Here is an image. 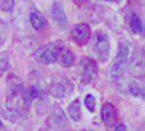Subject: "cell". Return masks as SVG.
Returning <instances> with one entry per match:
<instances>
[{"instance_id": "obj_1", "label": "cell", "mask_w": 145, "mask_h": 131, "mask_svg": "<svg viewBox=\"0 0 145 131\" xmlns=\"http://www.w3.org/2000/svg\"><path fill=\"white\" fill-rule=\"evenodd\" d=\"M22 93H11L0 106V114L12 124L18 122L25 117L29 109L22 100Z\"/></svg>"}, {"instance_id": "obj_2", "label": "cell", "mask_w": 145, "mask_h": 131, "mask_svg": "<svg viewBox=\"0 0 145 131\" xmlns=\"http://www.w3.org/2000/svg\"><path fill=\"white\" fill-rule=\"evenodd\" d=\"M131 44L129 42H121L118 46L116 58L112 62V66L110 68V74L112 77L114 81L116 83H122L124 79V73L127 71L128 67L130 66L132 54H131Z\"/></svg>"}, {"instance_id": "obj_3", "label": "cell", "mask_w": 145, "mask_h": 131, "mask_svg": "<svg viewBox=\"0 0 145 131\" xmlns=\"http://www.w3.org/2000/svg\"><path fill=\"white\" fill-rule=\"evenodd\" d=\"M63 47H65V44L60 39L44 44L35 50L34 59L40 65L56 64Z\"/></svg>"}, {"instance_id": "obj_4", "label": "cell", "mask_w": 145, "mask_h": 131, "mask_svg": "<svg viewBox=\"0 0 145 131\" xmlns=\"http://www.w3.org/2000/svg\"><path fill=\"white\" fill-rule=\"evenodd\" d=\"M92 48L94 51L96 58L101 62H106L110 57V48L111 44L109 41L108 34L103 31V29H97L95 32L94 37H93V45Z\"/></svg>"}, {"instance_id": "obj_5", "label": "cell", "mask_w": 145, "mask_h": 131, "mask_svg": "<svg viewBox=\"0 0 145 131\" xmlns=\"http://www.w3.org/2000/svg\"><path fill=\"white\" fill-rule=\"evenodd\" d=\"M73 91L72 82L63 75H54L51 77L48 83V92L55 98H63L70 95Z\"/></svg>"}, {"instance_id": "obj_6", "label": "cell", "mask_w": 145, "mask_h": 131, "mask_svg": "<svg viewBox=\"0 0 145 131\" xmlns=\"http://www.w3.org/2000/svg\"><path fill=\"white\" fill-rule=\"evenodd\" d=\"M80 80L82 84H89L97 78L98 66L97 62L92 58H83L80 61Z\"/></svg>"}, {"instance_id": "obj_7", "label": "cell", "mask_w": 145, "mask_h": 131, "mask_svg": "<svg viewBox=\"0 0 145 131\" xmlns=\"http://www.w3.org/2000/svg\"><path fill=\"white\" fill-rule=\"evenodd\" d=\"M119 111L117 107L112 104V103H105L102 106V110H101V118L104 126L110 130L114 129L117 124H119Z\"/></svg>"}, {"instance_id": "obj_8", "label": "cell", "mask_w": 145, "mask_h": 131, "mask_svg": "<svg viewBox=\"0 0 145 131\" xmlns=\"http://www.w3.org/2000/svg\"><path fill=\"white\" fill-rule=\"evenodd\" d=\"M70 37L79 46L86 45L92 39V29L87 23H79L70 31Z\"/></svg>"}, {"instance_id": "obj_9", "label": "cell", "mask_w": 145, "mask_h": 131, "mask_svg": "<svg viewBox=\"0 0 145 131\" xmlns=\"http://www.w3.org/2000/svg\"><path fill=\"white\" fill-rule=\"evenodd\" d=\"M51 16L55 23L60 26L61 29H65L68 25V16L65 11V8L61 3L55 2L51 7Z\"/></svg>"}, {"instance_id": "obj_10", "label": "cell", "mask_w": 145, "mask_h": 131, "mask_svg": "<svg viewBox=\"0 0 145 131\" xmlns=\"http://www.w3.org/2000/svg\"><path fill=\"white\" fill-rule=\"evenodd\" d=\"M43 95V91L42 88L38 86V85H32L29 88L24 90L23 93H22V100L24 104L26 105V107H31V105L33 104V102L37 100V98H40Z\"/></svg>"}, {"instance_id": "obj_11", "label": "cell", "mask_w": 145, "mask_h": 131, "mask_svg": "<svg viewBox=\"0 0 145 131\" xmlns=\"http://www.w3.org/2000/svg\"><path fill=\"white\" fill-rule=\"evenodd\" d=\"M29 22L33 29L36 31H42L47 26V19L38 10H33L29 13Z\"/></svg>"}, {"instance_id": "obj_12", "label": "cell", "mask_w": 145, "mask_h": 131, "mask_svg": "<svg viewBox=\"0 0 145 131\" xmlns=\"http://www.w3.org/2000/svg\"><path fill=\"white\" fill-rule=\"evenodd\" d=\"M59 65L65 68H70L74 65L75 62V54L73 52L69 47H63V49L61 51L58 60H57Z\"/></svg>"}, {"instance_id": "obj_13", "label": "cell", "mask_w": 145, "mask_h": 131, "mask_svg": "<svg viewBox=\"0 0 145 131\" xmlns=\"http://www.w3.org/2000/svg\"><path fill=\"white\" fill-rule=\"evenodd\" d=\"M68 114L69 117L72 119L73 121L78 122L82 118V109H81V102L79 98H75L74 101L71 102V104L68 106Z\"/></svg>"}, {"instance_id": "obj_14", "label": "cell", "mask_w": 145, "mask_h": 131, "mask_svg": "<svg viewBox=\"0 0 145 131\" xmlns=\"http://www.w3.org/2000/svg\"><path fill=\"white\" fill-rule=\"evenodd\" d=\"M127 90H128V93L134 97H141L143 98L144 97V88L143 85L135 80H132L129 82V84H127Z\"/></svg>"}, {"instance_id": "obj_15", "label": "cell", "mask_w": 145, "mask_h": 131, "mask_svg": "<svg viewBox=\"0 0 145 131\" xmlns=\"http://www.w3.org/2000/svg\"><path fill=\"white\" fill-rule=\"evenodd\" d=\"M129 25L133 33L135 34H142L143 33V23L137 13H132L129 19Z\"/></svg>"}, {"instance_id": "obj_16", "label": "cell", "mask_w": 145, "mask_h": 131, "mask_svg": "<svg viewBox=\"0 0 145 131\" xmlns=\"http://www.w3.org/2000/svg\"><path fill=\"white\" fill-rule=\"evenodd\" d=\"M10 69V58H9V54L6 51H1L0 52V78L7 73Z\"/></svg>"}, {"instance_id": "obj_17", "label": "cell", "mask_w": 145, "mask_h": 131, "mask_svg": "<svg viewBox=\"0 0 145 131\" xmlns=\"http://www.w3.org/2000/svg\"><path fill=\"white\" fill-rule=\"evenodd\" d=\"M54 117H55V120L57 121V124H65L67 118H65V111L63 109L60 107V105H55L54 107Z\"/></svg>"}, {"instance_id": "obj_18", "label": "cell", "mask_w": 145, "mask_h": 131, "mask_svg": "<svg viewBox=\"0 0 145 131\" xmlns=\"http://www.w3.org/2000/svg\"><path fill=\"white\" fill-rule=\"evenodd\" d=\"M8 36V25L7 23L0 20V47H2L7 42Z\"/></svg>"}, {"instance_id": "obj_19", "label": "cell", "mask_w": 145, "mask_h": 131, "mask_svg": "<svg viewBox=\"0 0 145 131\" xmlns=\"http://www.w3.org/2000/svg\"><path fill=\"white\" fill-rule=\"evenodd\" d=\"M84 104H85V107L88 109V111L94 113L95 109H96V98H95V96H93L92 94H87L84 98Z\"/></svg>"}, {"instance_id": "obj_20", "label": "cell", "mask_w": 145, "mask_h": 131, "mask_svg": "<svg viewBox=\"0 0 145 131\" xmlns=\"http://www.w3.org/2000/svg\"><path fill=\"white\" fill-rule=\"evenodd\" d=\"M14 7V0H0V10L10 12Z\"/></svg>"}, {"instance_id": "obj_21", "label": "cell", "mask_w": 145, "mask_h": 131, "mask_svg": "<svg viewBox=\"0 0 145 131\" xmlns=\"http://www.w3.org/2000/svg\"><path fill=\"white\" fill-rule=\"evenodd\" d=\"M72 1L73 3L78 7H84V6H86L91 2V0H72Z\"/></svg>"}, {"instance_id": "obj_22", "label": "cell", "mask_w": 145, "mask_h": 131, "mask_svg": "<svg viewBox=\"0 0 145 131\" xmlns=\"http://www.w3.org/2000/svg\"><path fill=\"white\" fill-rule=\"evenodd\" d=\"M114 129H115V131H128L127 126L124 124H118Z\"/></svg>"}, {"instance_id": "obj_23", "label": "cell", "mask_w": 145, "mask_h": 131, "mask_svg": "<svg viewBox=\"0 0 145 131\" xmlns=\"http://www.w3.org/2000/svg\"><path fill=\"white\" fill-rule=\"evenodd\" d=\"M105 1H107V2H112V3H115V2H119L120 0H105Z\"/></svg>"}, {"instance_id": "obj_24", "label": "cell", "mask_w": 145, "mask_h": 131, "mask_svg": "<svg viewBox=\"0 0 145 131\" xmlns=\"http://www.w3.org/2000/svg\"><path fill=\"white\" fill-rule=\"evenodd\" d=\"M82 131H93V130H91V129H84V130H82Z\"/></svg>"}]
</instances>
